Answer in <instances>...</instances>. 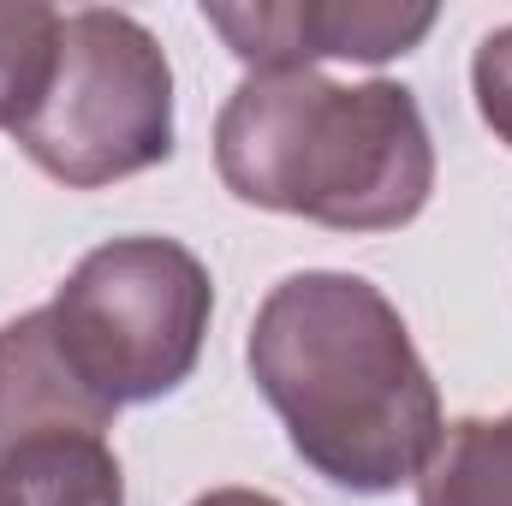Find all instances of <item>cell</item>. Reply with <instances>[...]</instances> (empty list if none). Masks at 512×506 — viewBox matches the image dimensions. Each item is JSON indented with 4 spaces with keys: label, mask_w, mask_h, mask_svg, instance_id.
<instances>
[{
    "label": "cell",
    "mask_w": 512,
    "mask_h": 506,
    "mask_svg": "<svg viewBox=\"0 0 512 506\" xmlns=\"http://www.w3.org/2000/svg\"><path fill=\"white\" fill-rule=\"evenodd\" d=\"M256 393L286 423L292 453L346 495L417 483L441 441V387L399 310L364 274H286L251 322Z\"/></svg>",
    "instance_id": "1"
},
{
    "label": "cell",
    "mask_w": 512,
    "mask_h": 506,
    "mask_svg": "<svg viewBox=\"0 0 512 506\" xmlns=\"http://www.w3.org/2000/svg\"><path fill=\"white\" fill-rule=\"evenodd\" d=\"M215 167L239 203L328 233H399L435 191L429 120L393 78L251 72L215 120Z\"/></svg>",
    "instance_id": "2"
},
{
    "label": "cell",
    "mask_w": 512,
    "mask_h": 506,
    "mask_svg": "<svg viewBox=\"0 0 512 506\" xmlns=\"http://www.w3.org/2000/svg\"><path fill=\"white\" fill-rule=\"evenodd\" d=\"M66 191H102L173 155V66L143 18L120 6L60 12L42 102L12 131Z\"/></svg>",
    "instance_id": "3"
},
{
    "label": "cell",
    "mask_w": 512,
    "mask_h": 506,
    "mask_svg": "<svg viewBox=\"0 0 512 506\" xmlns=\"http://www.w3.org/2000/svg\"><path fill=\"white\" fill-rule=\"evenodd\" d=\"M48 316L90 393L126 411L191 381L209 340L215 286L197 251L179 239L131 233L84 256L60 280Z\"/></svg>",
    "instance_id": "4"
},
{
    "label": "cell",
    "mask_w": 512,
    "mask_h": 506,
    "mask_svg": "<svg viewBox=\"0 0 512 506\" xmlns=\"http://www.w3.org/2000/svg\"><path fill=\"white\" fill-rule=\"evenodd\" d=\"M435 6L393 0H203V24L251 72H316L322 60L382 66L435 30Z\"/></svg>",
    "instance_id": "5"
},
{
    "label": "cell",
    "mask_w": 512,
    "mask_h": 506,
    "mask_svg": "<svg viewBox=\"0 0 512 506\" xmlns=\"http://www.w3.org/2000/svg\"><path fill=\"white\" fill-rule=\"evenodd\" d=\"M114 405L72 370L48 304L0 328V459L54 435H108Z\"/></svg>",
    "instance_id": "6"
},
{
    "label": "cell",
    "mask_w": 512,
    "mask_h": 506,
    "mask_svg": "<svg viewBox=\"0 0 512 506\" xmlns=\"http://www.w3.org/2000/svg\"><path fill=\"white\" fill-rule=\"evenodd\" d=\"M0 506H126V477L102 435H54L0 459Z\"/></svg>",
    "instance_id": "7"
},
{
    "label": "cell",
    "mask_w": 512,
    "mask_h": 506,
    "mask_svg": "<svg viewBox=\"0 0 512 506\" xmlns=\"http://www.w3.org/2000/svg\"><path fill=\"white\" fill-rule=\"evenodd\" d=\"M417 506H512V411L447 423L417 471Z\"/></svg>",
    "instance_id": "8"
},
{
    "label": "cell",
    "mask_w": 512,
    "mask_h": 506,
    "mask_svg": "<svg viewBox=\"0 0 512 506\" xmlns=\"http://www.w3.org/2000/svg\"><path fill=\"white\" fill-rule=\"evenodd\" d=\"M60 12L48 0H0V131H18L48 90Z\"/></svg>",
    "instance_id": "9"
},
{
    "label": "cell",
    "mask_w": 512,
    "mask_h": 506,
    "mask_svg": "<svg viewBox=\"0 0 512 506\" xmlns=\"http://www.w3.org/2000/svg\"><path fill=\"white\" fill-rule=\"evenodd\" d=\"M471 90H477V114H483V126L512 149V24L489 30V36L477 42Z\"/></svg>",
    "instance_id": "10"
},
{
    "label": "cell",
    "mask_w": 512,
    "mask_h": 506,
    "mask_svg": "<svg viewBox=\"0 0 512 506\" xmlns=\"http://www.w3.org/2000/svg\"><path fill=\"white\" fill-rule=\"evenodd\" d=\"M191 506H280V501L262 495V489H209V495H197Z\"/></svg>",
    "instance_id": "11"
}]
</instances>
